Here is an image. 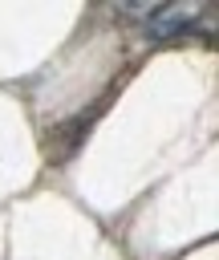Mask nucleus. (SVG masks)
Instances as JSON below:
<instances>
[{"instance_id": "f257e3e1", "label": "nucleus", "mask_w": 219, "mask_h": 260, "mask_svg": "<svg viewBox=\"0 0 219 260\" xmlns=\"http://www.w3.org/2000/svg\"><path fill=\"white\" fill-rule=\"evenodd\" d=\"M203 12H207L203 4H158L146 16V32H150V41H174V37L191 32Z\"/></svg>"}]
</instances>
